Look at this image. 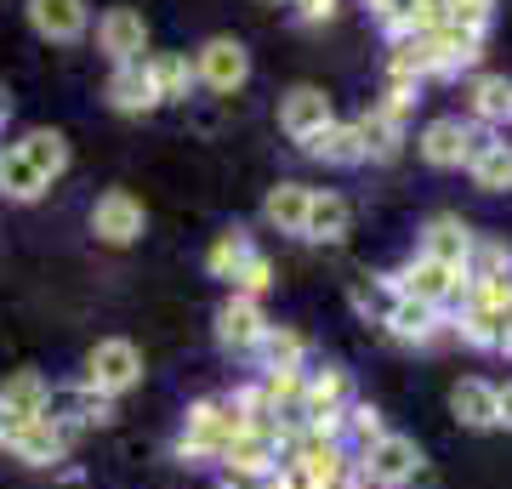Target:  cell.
<instances>
[{"label":"cell","mask_w":512,"mask_h":489,"mask_svg":"<svg viewBox=\"0 0 512 489\" xmlns=\"http://www.w3.org/2000/svg\"><path fill=\"white\" fill-rule=\"evenodd\" d=\"M302 353H308V336L291 325H268L262 342H256V359H262V376L268 370H302Z\"/></svg>","instance_id":"f1b7e54d"},{"label":"cell","mask_w":512,"mask_h":489,"mask_svg":"<svg viewBox=\"0 0 512 489\" xmlns=\"http://www.w3.org/2000/svg\"><path fill=\"white\" fill-rule=\"evenodd\" d=\"M467 177H473V188H484V194H507L512 188V143H501V137H478V148L467 154Z\"/></svg>","instance_id":"44dd1931"},{"label":"cell","mask_w":512,"mask_h":489,"mask_svg":"<svg viewBox=\"0 0 512 489\" xmlns=\"http://www.w3.org/2000/svg\"><path fill=\"white\" fill-rule=\"evenodd\" d=\"M6 450L18 455L23 467H57V461H63V455L74 450V438L63 433V427H57V421H29V427H23L18 438H12V444H6Z\"/></svg>","instance_id":"d6986e66"},{"label":"cell","mask_w":512,"mask_h":489,"mask_svg":"<svg viewBox=\"0 0 512 489\" xmlns=\"http://www.w3.org/2000/svg\"><path fill=\"white\" fill-rule=\"evenodd\" d=\"M222 489H256V484H234V478H228V484H222Z\"/></svg>","instance_id":"7bdbcfd3"},{"label":"cell","mask_w":512,"mask_h":489,"mask_svg":"<svg viewBox=\"0 0 512 489\" xmlns=\"http://www.w3.org/2000/svg\"><path fill=\"white\" fill-rule=\"evenodd\" d=\"M467 114H473V126L512 120V80L507 74H473L467 80Z\"/></svg>","instance_id":"cb8c5ba5"},{"label":"cell","mask_w":512,"mask_h":489,"mask_svg":"<svg viewBox=\"0 0 512 489\" xmlns=\"http://www.w3.org/2000/svg\"><path fill=\"white\" fill-rule=\"evenodd\" d=\"M348 228H353V205L342 200V194H319V188H313L308 217H302V234L296 239H308V245H342Z\"/></svg>","instance_id":"e0dca14e"},{"label":"cell","mask_w":512,"mask_h":489,"mask_svg":"<svg viewBox=\"0 0 512 489\" xmlns=\"http://www.w3.org/2000/svg\"><path fill=\"white\" fill-rule=\"evenodd\" d=\"M262 330H268L262 302H256V296H234V290H228V302L217 308V342L228 347V353H256Z\"/></svg>","instance_id":"7c38bea8"},{"label":"cell","mask_w":512,"mask_h":489,"mask_svg":"<svg viewBox=\"0 0 512 489\" xmlns=\"http://www.w3.org/2000/svg\"><path fill=\"white\" fill-rule=\"evenodd\" d=\"M296 148L319 165H365V143H359V126L353 120H325V126L308 131Z\"/></svg>","instance_id":"9a60e30c"},{"label":"cell","mask_w":512,"mask_h":489,"mask_svg":"<svg viewBox=\"0 0 512 489\" xmlns=\"http://www.w3.org/2000/svg\"><path fill=\"white\" fill-rule=\"evenodd\" d=\"M92 234L103 239V245H131V239L143 234V205L131 200L126 188H109V194L92 205Z\"/></svg>","instance_id":"5bb4252c"},{"label":"cell","mask_w":512,"mask_h":489,"mask_svg":"<svg viewBox=\"0 0 512 489\" xmlns=\"http://www.w3.org/2000/svg\"><path fill=\"white\" fill-rule=\"evenodd\" d=\"M291 6H296V18H302V23H330L342 0H291Z\"/></svg>","instance_id":"8d00e7d4"},{"label":"cell","mask_w":512,"mask_h":489,"mask_svg":"<svg viewBox=\"0 0 512 489\" xmlns=\"http://www.w3.org/2000/svg\"><path fill=\"white\" fill-rule=\"evenodd\" d=\"M262 6H279V0H262Z\"/></svg>","instance_id":"ee69618b"},{"label":"cell","mask_w":512,"mask_h":489,"mask_svg":"<svg viewBox=\"0 0 512 489\" xmlns=\"http://www.w3.org/2000/svg\"><path fill=\"white\" fill-rule=\"evenodd\" d=\"M325 120H336V114H330V97L319 86H291L285 97H279V126H285L291 143H302V137L319 131Z\"/></svg>","instance_id":"ac0fdd59"},{"label":"cell","mask_w":512,"mask_h":489,"mask_svg":"<svg viewBox=\"0 0 512 489\" xmlns=\"http://www.w3.org/2000/svg\"><path fill=\"white\" fill-rule=\"evenodd\" d=\"M308 200H313L308 182H279V188H268V200H262V222H268V228H279V234H302Z\"/></svg>","instance_id":"4316f807"},{"label":"cell","mask_w":512,"mask_h":489,"mask_svg":"<svg viewBox=\"0 0 512 489\" xmlns=\"http://www.w3.org/2000/svg\"><path fill=\"white\" fill-rule=\"evenodd\" d=\"M495 18V0H444V23H456V29H490Z\"/></svg>","instance_id":"e575fe53"},{"label":"cell","mask_w":512,"mask_h":489,"mask_svg":"<svg viewBox=\"0 0 512 489\" xmlns=\"http://www.w3.org/2000/svg\"><path fill=\"white\" fill-rule=\"evenodd\" d=\"M495 427H507V433H512V381L495 387Z\"/></svg>","instance_id":"74e56055"},{"label":"cell","mask_w":512,"mask_h":489,"mask_svg":"<svg viewBox=\"0 0 512 489\" xmlns=\"http://www.w3.org/2000/svg\"><path fill=\"white\" fill-rule=\"evenodd\" d=\"M353 404V376L342 364H325V370H308L302 376V433L313 438H342V416Z\"/></svg>","instance_id":"7a4b0ae2"},{"label":"cell","mask_w":512,"mask_h":489,"mask_svg":"<svg viewBox=\"0 0 512 489\" xmlns=\"http://www.w3.org/2000/svg\"><path fill=\"white\" fill-rule=\"evenodd\" d=\"M29 23H35L40 40H57V46H69V40L86 35V23H92V6L86 0H29Z\"/></svg>","instance_id":"2e32d148"},{"label":"cell","mask_w":512,"mask_h":489,"mask_svg":"<svg viewBox=\"0 0 512 489\" xmlns=\"http://www.w3.org/2000/svg\"><path fill=\"white\" fill-rule=\"evenodd\" d=\"M359 143H365V160H399V148H404V120H393V114L376 103V109H365L359 120Z\"/></svg>","instance_id":"83f0119b"},{"label":"cell","mask_w":512,"mask_h":489,"mask_svg":"<svg viewBox=\"0 0 512 489\" xmlns=\"http://www.w3.org/2000/svg\"><path fill=\"white\" fill-rule=\"evenodd\" d=\"M97 52L109 57V63H137V57H148V23H143V12H131V6H109V12L97 18Z\"/></svg>","instance_id":"8fae6325"},{"label":"cell","mask_w":512,"mask_h":489,"mask_svg":"<svg viewBox=\"0 0 512 489\" xmlns=\"http://www.w3.org/2000/svg\"><path fill=\"white\" fill-rule=\"evenodd\" d=\"M393 302H399V290L387 285V273H376V279H359V285H353V308L365 313V319H376V325L393 313Z\"/></svg>","instance_id":"d6a6232c"},{"label":"cell","mask_w":512,"mask_h":489,"mask_svg":"<svg viewBox=\"0 0 512 489\" xmlns=\"http://www.w3.org/2000/svg\"><path fill=\"white\" fill-rule=\"evenodd\" d=\"M86 387L92 393H103V399H120V393H131L137 381H143V353H137V342H126V336H103V342L86 353Z\"/></svg>","instance_id":"5b68a950"},{"label":"cell","mask_w":512,"mask_h":489,"mask_svg":"<svg viewBox=\"0 0 512 489\" xmlns=\"http://www.w3.org/2000/svg\"><path fill=\"white\" fill-rule=\"evenodd\" d=\"M46 393H52V381L40 376V370H12V376L0 381V404H6L18 421L46 416Z\"/></svg>","instance_id":"d4e9b609"},{"label":"cell","mask_w":512,"mask_h":489,"mask_svg":"<svg viewBox=\"0 0 512 489\" xmlns=\"http://www.w3.org/2000/svg\"><path fill=\"white\" fill-rule=\"evenodd\" d=\"M46 421H57L69 438H80V433H92V427H109V421H114V399L92 393L86 381H74V387H52V393H46Z\"/></svg>","instance_id":"52a82bcc"},{"label":"cell","mask_w":512,"mask_h":489,"mask_svg":"<svg viewBox=\"0 0 512 489\" xmlns=\"http://www.w3.org/2000/svg\"><path fill=\"white\" fill-rule=\"evenodd\" d=\"M109 109L114 114H154V109H160V91H154L148 57H137V63H114V74H109Z\"/></svg>","instance_id":"4fadbf2b"},{"label":"cell","mask_w":512,"mask_h":489,"mask_svg":"<svg viewBox=\"0 0 512 489\" xmlns=\"http://www.w3.org/2000/svg\"><path fill=\"white\" fill-rule=\"evenodd\" d=\"M256 245H251V234L245 228H228V234H217L211 239V251H205V268H211V279H234V268L251 256Z\"/></svg>","instance_id":"1f68e13d"},{"label":"cell","mask_w":512,"mask_h":489,"mask_svg":"<svg viewBox=\"0 0 512 489\" xmlns=\"http://www.w3.org/2000/svg\"><path fill=\"white\" fill-rule=\"evenodd\" d=\"M256 489H302V484H296V472H291V467H274L268 478H262V484H256Z\"/></svg>","instance_id":"ab89813d"},{"label":"cell","mask_w":512,"mask_h":489,"mask_svg":"<svg viewBox=\"0 0 512 489\" xmlns=\"http://www.w3.org/2000/svg\"><path fill=\"white\" fill-rule=\"evenodd\" d=\"M228 285H234V296H256V302H262V296L274 290V262H268L262 251H251L234 268V279H228Z\"/></svg>","instance_id":"836d02e7"},{"label":"cell","mask_w":512,"mask_h":489,"mask_svg":"<svg viewBox=\"0 0 512 489\" xmlns=\"http://www.w3.org/2000/svg\"><path fill=\"white\" fill-rule=\"evenodd\" d=\"M18 148L40 165V177H46V182H57L63 171H69V137L52 131V126H35L29 137H18Z\"/></svg>","instance_id":"4dcf8cb0"},{"label":"cell","mask_w":512,"mask_h":489,"mask_svg":"<svg viewBox=\"0 0 512 489\" xmlns=\"http://www.w3.org/2000/svg\"><path fill=\"white\" fill-rule=\"evenodd\" d=\"M467 245H473V228L444 211V217H433L427 228H421V245H416V251L433 256V262H444V268H461V262H467Z\"/></svg>","instance_id":"7402d4cb"},{"label":"cell","mask_w":512,"mask_h":489,"mask_svg":"<svg viewBox=\"0 0 512 489\" xmlns=\"http://www.w3.org/2000/svg\"><path fill=\"white\" fill-rule=\"evenodd\" d=\"M23 427H29V421H18L12 410H6V404H0V450H6V444H12V438H18Z\"/></svg>","instance_id":"f35d334b"},{"label":"cell","mask_w":512,"mask_h":489,"mask_svg":"<svg viewBox=\"0 0 512 489\" xmlns=\"http://www.w3.org/2000/svg\"><path fill=\"white\" fill-rule=\"evenodd\" d=\"M285 444H291V433L279 427V421H262V427H245V433L222 450V467H228V478L234 484H262L268 472L279 467V455H285Z\"/></svg>","instance_id":"277c9868"},{"label":"cell","mask_w":512,"mask_h":489,"mask_svg":"<svg viewBox=\"0 0 512 489\" xmlns=\"http://www.w3.org/2000/svg\"><path fill=\"white\" fill-rule=\"evenodd\" d=\"M450 410H456V421L467 433H495V387L490 381L461 376L456 387H450Z\"/></svg>","instance_id":"603a6c76"},{"label":"cell","mask_w":512,"mask_h":489,"mask_svg":"<svg viewBox=\"0 0 512 489\" xmlns=\"http://www.w3.org/2000/svg\"><path fill=\"white\" fill-rule=\"evenodd\" d=\"M387 285L399 290V296H410V302H427V308H450V302H461V290H467V279H461V268H444V262H433V256H410L404 268L387 273Z\"/></svg>","instance_id":"8992f818"},{"label":"cell","mask_w":512,"mask_h":489,"mask_svg":"<svg viewBox=\"0 0 512 489\" xmlns=\"http://www.w3.org/2000/svg\"><path fill=\"white\" fill-rule=\"evenodd\" d=\"M461 279L467 285H484V279H512V245L495 234H473L467 245V262H461Z\"/></svg>","instance_id":"484cf974"},{"label":"cell","mask_w":512,"mask_h":489,"mask_svg":"<svg viewBox=\"0 0 512 489\" xmlns=\"http://www.w3.org/2000/svg\"><path fill=\"white\" fill-rule=\"evenodd\" d=\"M387 325V336L393 342H404V347H439V342H450L456 330H450V319H444V308H427V302H410V296H399L393 302V313L382 319Z\"/></svg>","instance_id":"30bf717a"},{"label":"cell","mask_w":512,"mask_h":489,"mask_svg":"<svg viewBox=\"0 0 512 489\" xmlns=\"http://www.w3.org/2000/svg\"><path fill=\"white\" fill-rule=\"evenodd\" d=\"M336 489H370V484H365V478H359V472L348 467V478H342V484H336Z\"/></svg>","instance_id":"60d3db41"},{"label":"cell","mask_w":512,"mask_h":489,"mask_svg":"<svg viewBox=\"0 0 512 489\" xmlns=\"http://www.w3.org/2000/svg\"><path fill=\"white\" fill-rule=\"evenodd\" d=\"M353 472H359V478H365L370 489H410V484L421 478V472H427V461H421L416 438L382 433L376 444H365V450H359Z\"/></svg>","instance_id":"3957f363"},{"label":"cell","mask_w":512,"mask_h":489,"mask_svg":"<svg viewBox=\"0 0 512 489\" xmlns=\"http://www.w3.org/2000/svg\"><path fill=\"white\" fill-rule=\"evenodd\" d=\"M148 74H154V91L160 103H188V86H194V63L183 52H148Z\"/></svg>","instance_id":"f546056e"},{"label":"cell","mask_w":512,"mask_h":489,"mask_svg":"<svg viewBox=\"0 0 512 489\" xmlns=\"http://www.w3.org/2000/svg\"><path fill=\"white\" fill-rule=\"evenodd\" d=\"M245 433V416H239L228 399H200V404H188V416H183V433H177V461H222V450L234 444V438Z\"/></svg>","instance_id":"6da1fadb"},{"label":"cell","mask_w":512,"mask_h":489,"mask_svg":"<svg viewBox=\"0 0 512 489\" xmlns=\"http://www.w3.org/2000/svg\"><path fill=\"white\" fill-rule=\"evenodd\" d=\"M478 137L484 131L473 126V120H461V114H444V120H427V131L416 137L421 160L439 165V171H456V165H467V154L478 148Z\"/></svg>","instance_id":"9c48e42d"},{"label":"cell","mask_w":512,"mask_h":489,"mask_svg":"<svg viewBox=\"0 0 512 489\" xmlns=\"http://www.w3.org/2000/svg\"><path fill=\"white\" fill-rule=\"evenodd\" d=\"M194 80H200L205 91H239L251 80V52H245L234 35H211L200 52H194Z\"/></svg>","instance_id":"ba28073f"},{"label":"cell","mask_w":512,"mask_h":489,"mask_svg":"<svg viewBox=\"0 0 512 489\" xmlns=\"http://www.w3.org/2000/svg\"><path fill=\"white\" fill-rule=\"evenodd\" d=\"M495 353H507V359H512V325H507V336H501V342H495Z\"/></svg>","instance_id":"b9f144b4"},{"label":"cell","mask_w":512,"mask_h":489,"mask_svg":"<svg viewBox=\"0 0 512 489\" xmlns=\"http://www.w3.org/2000/svg\"><path fill=\"white\" fill-rule=\"evenodd\" d=\"M342 427H353V438H359V450H365V444H376V438L387 433V421H382V410H376V404H348V416H342Z\"/></svg>","instance_id":"d590c367"},{"label":"cell","mask_w":512,"mask_h":489,"mask_svg":"<svg viewBox=\"0 0 512 489\" xmlns=\"http://www.w3.org/2000/svg\"><path fill=\"white\" fill-rule=\"evenodd\" d=\"M46 188H52V182L40 177V165L29 160L18 143H0V194H6V200L12 205H35Z\"/></svg>","instance_id":"ffe728a7"}]
</instances>
